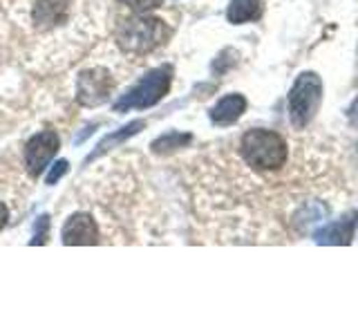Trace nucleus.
<instances>
[{
  "label": "nucleus",
  "mask_w": 358,
  "mask_h": 336,
  "mask_svg": "<svg viewBox=\"0 0 358 336\" xmlns=\"http://www.w3.org/2000/svg\"><path fill=\"white\" fill-rule=\"evenodd\" d=\"M240 153L244 162L249 164L253 171H280L289 160V146L287 139L275 130L255 128L242 134Z\"/></svg>",
  "instance_id": "nucleus-1"
},
{
  "label": "nucleus",
  "mask_w": 358,
  "mask_h": 336,
  "mask_svg": "<svg viewBox=\"0 0 358 336\" xmlns=\"http://www.w3.org/2000/svg\"><path fill=\"white\" fill-rule=\"evenodd\" d=\"M171 36V27L155 16H132L119 27V48L128 54H148L164 45Z\"/></svg>",
  "instance_id": "nucleus-2"
},
{
  "label": "nucleus",
  "mask_w": 358,
  "mask_h": 336,
  "mask_svg": "<svg viewBox=\"0 0 358 336\" xmlns=\"http://www.w3.org/2000/svg\"><path fill=\"white\" fill-rule=\"evenodd\" d=\"M289 119L291 126L302 130L307 128L311 119L322 104V81L316 72H302L296 83L289 90Z\"/></svg>",
  "instance_id": "nucleus-3"
},
{
  "label": "nucleus",
  "mask_w": 358,
  "mask_h": 336,
  "mask_svg": "<svg viewBox=\"0 0 358 336\" xmlns=\"http://www.w3.org/2000/svg\"><path fill=\"white\" fill-rule=\"evenodd\" d=\"M171 83H173V67L171 65L157 67V70L145 74L128 94H123L117 101L115 110L117 112H126L132 108L143 110V108L159 104V101L168 94V90H171Z\"/></svg>",
  "instance_id": "nucleus-4"
},
{
  "label": "nucleus",
  "mask_w": 358,
  "mask_h": 336,
  "mask_svg": "<svg viewBox=\"0 0 358 336\" xmlns=\"http://www.w3.org/2000/svg\"><path fill=\"white\" fill-rule=\"evenodd\" d=\"M112 88H115V78L101 67H92V70H85L78 76L76 101L85 108L101 106L110 99Z\"/></svg>",
  "instance_id": "nucleus-5"
},
{
  "label": "nucleus",
  "mask_w": 358,
  "mask_h": 336,
  "mask_svg": "<svg viewBox=\"0 0 358 336\" xmlns=\"http://www.w3.org/2000/svg\"><path fill=\"white\" fill-rule=\"evenodd\" d=\"M59 134L54 130H43L38 134L27 141V148H25V164H27V173L29 177H38L45 166L52 162V157L59 150Z\"/></svg>",
  "instance_id": "nucleus-6"
},
{
  "label": "nucleus",
  "mask_w": 358,
  "mask_h": 336,
  "mask_svg": "<svg viewBox=\"0 0 358 336\" xmlns=\"http://www.w3.org/2000/svg\"><path fill=\"white\" fill-rule=\"evenodd\" d=\"M356 227H358V213H350V216H345L343 220H336V222L327 224V227L318 229L313 233V240H316V244L347 246L354 240Z\"/></svg>",
  "instance_id": "nucleus-7"
},
{
  "label": "nucleus",
  "mask_w": 358,
  "mask_h": 336,
  "mask_svg": "<svg viewBox=\"0 0 358 336\" xmlns=\"http://www.w3.org/2000/svg\"><path fill=\"white\" fill-rule=\"evenodd\" d=\"M63 244H99V227L87 213H74L63 227Z\"/></svg>",
  "instance_id": "nucleus-8"
},
{
  "label": "nucleus",
  "mask_w": 358,
  "mask_h": 336,
  "mask_svg": "<svg viewBox=\"0 0 358 336\" xmlns=\"http://www.w3.org/2000/svg\"><path fill=\"white\" fill-rule=\"evenodd\" d=\"M67 0H36L31 7V20L38 29H52L65 22Z\"/></svg>",
  "instance_id": "nucleus-9"
},
{
  "label": "nucleus",
  "mask_w": 358,
  "mask_h": 336,
  "mask_svg": "<svg viewBox=\"0 0 358 336\" xmlns=\"http://www.w3.org/2000/svg\"><path fill=\"white\" fill-rule=\"evenodd\" d=\"M246 110V99L242 94H227L210 108V121L215 126H231Z\"/></svg>",
  "instance_id": "nucleus-10"
},
{
  "label": "nucleus",
  "mask_w": 358,
  "mask_h": 336,
  "mask_svg": "<svg viewBox=\"0 0 358 336\" xmlns=\"http://www.w3.org/2000/svg\"><path fill=\"white\" fill-rule=\"evenodd\" d=\"M262 16V0H231L227 9V18L233 25H244V22L257 20Z\"/></svg>",
  "instance_id": "nucleus-11"
},
{
  "label": "nucleus",
  "mask_w": 358,
  "mask_h": 336,
  "mask_svg": "<svg viewBox=\"0 0 358 336\" xmlns=\"http://www.w3.org/2000/svg\"><path fill=\"white\" fill-rule=\"evenodd\" d=\"M145 128V121L143 119H139V121H132V123H128V126H123L119 132H112V134H108V137L101 141L99 146H96V150L87 157V164L90 162H94L96 157H101L103 153H108L110 148H115V146H119V144H123L126 139H130L132 134H137V132H141Z\"/></svg>",
  "instance_id": "nucleus-12"
},
{
  "label": "nucleus",
  "mask_w": 358,
  "mask_h": 336,
  "mask_svg": "<svg viewBox=\"0 0 358 336\" xmlns=\"http://www.w3.org/2000/svg\"><path fill=\"white\" fill-rule=\"evenodd\" d=\"M193 141L188 132H168V134H162L159 139L152 141V153H171V150H177V148H184L186 144Z\"/></svg>",
  "instance_id": "nucleus-13"
},
{
  "label": "nucleus",
  "mask_w": 358,
  "mask_h": 336,
  "mask_svg": "<svg viewBox=\"0 0 358 336\" xmlns=\"http://www.w3.org/2000/svg\"><path fill=\"white\" fill-rule=\"evenodd\" d=\"M48 235H50V216H41L34 224V238L31 244H45L48 242Z\"/></svg>",
  "instance_id": "nucleus-14"
},
{
  "label": "nucleus",
  "mask_w": 358,
  "mask_h": 336,
  "mask_svg": "<svg viewBox=\"0 0 358 336\" xmlns=\"http://www.w3.org/2000/svg\"><path fill=\"white\" fill-rule=\"evenodd\" d=\"M123 5H128L134 11H150L162 5V0H121Z\"/></svg>",
  "instance_id": "nucleus-15"
},
{
  "label": "nucleus",
  "mask_w": 358,
  "mask_h": 336,
  "mask_svg": "<svg viewBox=\"0 0 358 336\" xmlns=\"http://www.w3.org/2000/svg\"><path fill=\"white\" fill-rule=\"evenodd\" d=\"M70 171V164H67L65 160H61V162H56L54 166H52V171L48 173V184H56L59 179Z\"/></svg>",
  "instance_id": "nucleus-16"
},
{
  "label": "nucleus",
  "mask_w": 358,
  "mask_h": 336,
  "mask_svg": "<svg viewBox=\"0 0 358 336\" xmlns=\"http://www.w3.org/2000/svg\"><path fill=\"white\" fill-rule=\"evenodd\" d=\"M7 220H9V209H7V204H5V202H0V231L5 229Z\"/></svg>",
  "instance_id": "nucleus-17"
},
{
  "label": "nucleus",
  "mask_w": 358,
  "mask_h": 336,
  "mask_svg": "<svg viewBox=\"0 0 358 336\" xmlns=\"http://www.w3.org/2000/svg\"><path fill=\"white\" fill-rule=\"evenodd\" d=\"M347 115H350V121L358 128V99L352 104V108H350V112H347Z\"/></svg>",
  "instance_id": "nucleus-18"
}]
</instances>
